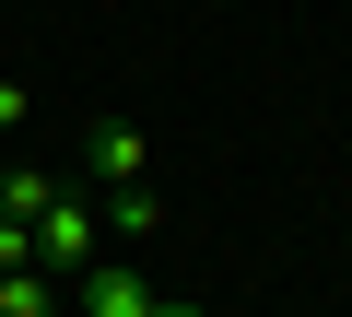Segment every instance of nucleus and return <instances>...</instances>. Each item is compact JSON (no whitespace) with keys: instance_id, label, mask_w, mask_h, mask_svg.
<instances>
[{"instance_id":"3","label":"nucleus","mask_w":352,"mask_h":317,"mask_svg":"<svg viewBox=\"0 0 352 317\" xmlns=\"http://www.w3.org/2000/svg\"><path fill=\"white\" fill-rule=\"evenodd\" d=\"M106 235H118V247H153V235H164V200H153V177L106 188Z\"/></svg>"},{"instance_id":"7","label":"nucleus","mask_w":352,"mask_h":317,"mask_svg":"<svg viewBox=\"0 0 352 317\" xmlns=\"http://www.w3.org/2000/svg\"><path fill=\"white\" fill-rule=\"evenodd\" d=\"M0 270H36V223H0Z\"/></svg>"},{"instance_id":"6","label":"nucleus","mask_w":352,"mask_h":317,"mask_svg":"<svg viewBox=\"0 0 352 317\" xmlns=\"http://www.w3.org/2000/svg\"><path fill=\"white\" fill-rule=\"evenodd\" d=\"M47 200H59V177H47V165H12V177H0V223H36Z\"/></svg>"},{"instance_id":"9","label":"nucleus","mask_w":352,"mask_h":317,"mask_svg":"<svg viewBox=\"0 0 352 317\" xmlns=\"http://www.w3.org/2000/svg\"><path fill=\"white\" fill-rule=\"evenodd\" d=\"M153 317H212V305H164V294H153Z\"/></svg>"},{"instance_id":"5","label":"nucleus","mask_w":352,"mask_h":317,"mask_svg":"<svg viewBox=\"0 0 352 317\" xmlns=\"http://www.w3.org/2000/svg\"><path fill=\"white\" fill-rule=\"evenodd\" d=\"M59 270H0V317H59Z\"/></svg>"},{"instance_id":"4","label":"nucleus","mask_w":352,"mask_h":317,"mask_svg":"<svg viewBox=\"0 0 352 317\" xmlns=\"http://www.w3.org/2000/svg\"><path fill=\"white\" fill-rule=\"evenodd\" d=\"M94 177H106V188L141 177V129H129V118H94Z\"/></svg>"},{"instance_id":"1","label":"nucleus","mask_w":352,"mask_h":317,"mask_svg":"<svg viewBox=\"0 0 352 317\" xmlns=\"http://www.w3.org/2000/svg\"><path fill=\"white\" fill-rule=\"evenodd\" d=\"M94 235H106V212L59 188V200L36 212V270H59V282H82V270H94Z\"/></svg>"},{"instance_id":"2","label":"nucleus","mask_w":352,"mask_h":317,"mask_svg":"<svg viewBox=\"0 0 352 317\" xmlns=\"http://www.w3.org/2000/svg\"><path fill=\"white\" fill-rule=\"evenodd\" d=\"M71 305H82V317H153V270H141V247H129V259H94V270L71 282Z\"/></svg>"},{"instance_id":"8","label":"nucleus","mask_w":352,"mask_h":317,"mask_svg":"<svg viewBox=\"0 0 352 317\" xmlns=\"http://www.w3.org/2000/svg\"><path fill=\"white\" fill-rule=\"evenodd\" d=\"M24 118H36V94H24L12 71H0V129H24Z\"/></svg>"}]
</instances>
